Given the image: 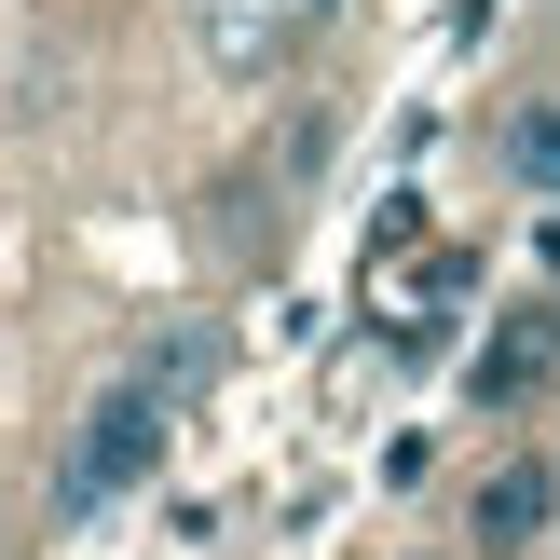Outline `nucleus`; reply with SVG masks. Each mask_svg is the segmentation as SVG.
I'll return each mask as SVG.
<instances>
[{
    "instance_id": "obj_1",
    "label": "nucleus",
    "mask_w": 560,
    "mask_h": 560,
    "mask_svg": "<svg viewBox=\"0 0 560 560\" xmlns=\"http://www.w3.org/2000/svg\"><path fill=\"white\" fill-rule=\"evenodd\" d=\"M164 438H178V397H151V383H109L96 410L69 424V452H55V520H96V506H124L137 479L164 465Z\"/></svg>"
},
{
    "instance_id": "obj_2",
    "label": "nucleus",
    "mask_w": 560,
    "mask_h": 560,
    "mask_svg": "<svg viewBox=\"0 0 560 560\" xmlns=\"http://www.w3.org/2000/svg\"><path fill=\"white\" fill-rule=\"evenodd\" d=\"M547 520H560V479H547L534 452L479 465V492H465V534H479L492 560H534V547H547Z\"/></svg>"
},
{
    "instance_id": "obj_3",
    "label": "nucleus",
    "mask_w": 560,
    "mask_h": 560,
    "mask_svg": "<svg viewBox=\"0 0 560 560\" xmlns=\"http://www.w3.org/2000/svg\"><path fill=\"white\" fill-rule=\"evenodd\" d=\"M191 27H206V69L273 82V69H288V42L315 27V0H191Z\"/></svg>"
},
{
    "instance_id": "obj_7",
    "label": "nucleus",
    "mask_w": 560,
    "mask_h": 560,
    "mask_svg": "<svg viewBox=\"0 0 560 560\" xmlns=\"http://www.w3.org/2000/svg\"><path fill=\"white\" fill-rule=\"evenodd\" d=\"M315 14H342V0H315Z\"/></svg>"
},
{
    "instance_id": "obj_4",
    "label": "nucleus",
    "mask_w": 560,
    "mask_h": 560,
    "mask_svg": "<svg viewBox=\"0 0 560 560\" xmlns=\"http://www.w3.org/2000/svg\"><path fill=\"white\" fill-rule=\"evenodd\" d=\"M492 151H506V178H520V191H560V96H520Z\"/></svg>"
},
{
    "instance_id": "obj_6",
    "label": "nucleus",
    "mask_w": 560,
    "mask_h": 560,
    "mask_svg": "<svg viewBox=\"0 0 560 560\" xmlns=\"http://www.w3.org/2000/svg\"><path fill=\"white\" fill-rule=\"evenodd\" d=\"M534 383H547V328H506V342L479 355V410L492 397H534Z\"/></svg>"
},
{
    "instance_id": "obj_5",
    "label": "nucleus",
    "mask_w": 560,
    "mask_h": 560,
    "mask_svg": "<svg viewBox=\"0 0 560 560\" xmlns=\"http://www.w3.org/2000/svg\"><path fill=\"white\" fill-rule=\"evenodd\" d=\"M137 383H151V397H178V410H191V397H206V383H219V328H164V342L137 355Z\"/></svg>"
}]
</instances>
